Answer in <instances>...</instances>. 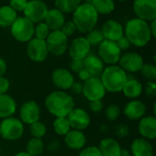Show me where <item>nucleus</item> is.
Returning <instances> with one entry per match:
<instances>
[{
  "instance_id": "nucleus-23",
  "label": "nucleus",
  "mask_w": 156,
  "mask_h": 156,
  "mask_svg": "<svg viewBox=\"0 0 156 156\" xmlns=\"http://www.w3.org/2000/svg\"><path fill=\"white\" fill-rule=\"evenodd\" d=\"M83 69L89 72L90 77L100 78L104 69V63L98 56L89 54L83 59Z\"/></svg>"
},
{
  "instance_id": "nucleus-34",
  "label": "nucleus",
  "mask_w": 156,
  "mask_h": 156,
  "mask_svg": "<svg viewBox=\"0 0 156 156\" xmlns=\"http://www.w3.org/2000/svg\"><path fill=\"white\" fill-rule=\"evenodd\" d=\"M86 39L90 46H99L105 38L101 29L93 28L92 30L87 33Z\"/></svg>"
},
{
  "instance_id": "nucleus-38",
  "label": "nucleus",
  "mask_w": 156,
  "mask_h": 156,
  "mask_svg": "<svg viewBox=\"0 0 156 156\" xmlns=\"http://www.w3.org/2000/svg\"><path fill=\"white\" fill-rule=\"evenodd\" d=\"M79 156H102L99 148L97 146L91 145L88 147H84L80 150Z\"/></svg>"
},
{
  "instance_id": "nucleus-53",
  "label": "nucleus",
  "mask_w": 156,
  "mask_h": 156,
  "mask_svg": "<svg viewBox=\"0 0 156 156\" xmlns=\"http://www.w3.org/2000/svg\"><path fill=\"white\" fill-rule=\"evenodd\" d=\"M14 156H30L27 153H26V152H19V153H17V154H16Z\"/></svg>"
},
{
  "instance_id": "nucleus-12",
  "label": "nucleus",
  "mask_w": 156,
  "mask_h": 156,
  "mask_svg": "<svg viewBox=\"0 0 156 156\" xmlns=\"http://www.w3.org/2000/svg\"><path fill=\"white\" fill-rule=\"evenodd\" d=\"M133 11L138 18L151 22L156 19V0H134Z\"/></svg>"
},
{
  "instance_id": "nucleus-52",
  "label": "nucleus",
  "mask_w": 156,
  "mask_h": 156,
  "mask_svg": "<svg viewBox=\"0 0 156 156\" xmlns=\"http://www.w3.org/2000/svg\"><path fill=\"white\" fill-rule=\"evenodd\" d=\"M119 156H131V152H130V151H128L127 149H123V148H122L121 153H120V155Z\"/></svg>"
},
{
  "instance_id": "nucleus-10",
  "label": "nucleus",
  "mask_w": 156,
  "mask_h": 156,
  "mask_svg": "<svg viewBox=\"0 0 156 156\" xmlns=\"http://www.w3.org/2000/svg\"><path fill=\"white\" fill-rule=\"evenodd\" d=\"M48 11L47 4L42 0H29L24 9V16L32 23H39L44 21Z\"/></svg>"
},
{
  "instance_id": "nucleus-30",
  "label": "nucleus",
  "mask_w": 156,
  "mask_h": 156,
  "mask_svg": "<svg viewBox=\"0 0 156 156\" xmlns=\"http://www.w3.org/2000/svg\"><path fill=\"white\" fill-rule=\"evenodd\" d=\"M45 145L41 139L31 138L27 144L26 153H27L30 156H39L40 154H42Z\"/></svg>"
},
{
  "instance_id": "nucleus-43",
  "label": "nucleus",
  "mask_w": 156,
  "mask_h": 156,
  "mask_svg": "<svg viewBox=\"0 0 156 156\" xmlns=\"http://www.w3.org/2000/svg\"><path fill=\"white\" fill-rule=\"evenodd\" d=\"M90 109L94 113H99L103 109V103L102 101H90Z\"/></svg>"
},
{
  "instance_id": "nucleus-44",
  "label": "nucleus",
  "mask_w": 156,
  "mask_h": 156,
  "mask_svg": "<svg viewBox=\"0 0 156 156\" xmlns=\"http://www.w3.org/2000/svg\"><path fill=\"white\" fill-rule=\"evenodd\" d=\"M116 43H117L119 48H120L122 51V50H127V49H129L130 47H131V43L129 42V40L127 39V37H126L125 36H122L120 39H118V40L116 41Z\"/></svg>"
},
{
  "instance_id": "nucleus-8",
  "label": "nucleus",
  "mask_w": 156,
  "mask_h": 156,
  "mask_svg": "<svg viewBox=\"0 0 156 156\" xmlns=\"http://www.w3.org/2000/svg\"><path fill=\"white\" fill-rule=\"evenodd\" d=\"M99 58L108 65H116L122 56V50L115 41L104 39L99 46Z\"/></svg>"
},
{
  "instance_id": "nucleus-50",
  "label": "nucleus",
  "mask_w": 156,
  "mask_h": 156,
  "mask_svg": "<svg viewBox=\"0 0 156 156\" xmlns=\"http://www.w3.org/2000/svg\"><path fill=\"white\" fill-rule=\"evenodd\" d=\"M58 147H59V143L58 141H52L48 145V150L54 152V151H57Z\"/></svg>"
},
{
  "instance_id": "nucleus-46",
  "label": "nucleus",
  "mask_w": 156,
  "mask_h": 156,
  "mask_svg": "<svg viewBox=\"0 0 156 156\" xmlns=\"http://www.w3.org/2000/svg\"><path fill=\"white\" fill-rule=\"evenodd\" d=\"M145 93L149 97H154L156 95V84L154 81H148L144 90Z\"/></svg>"
},
{
  "instance_id": "nucleus-9",
  "label": "nucleus",
  "mask_w": 156,
  "mask_h": 156,
  "mask_svg": "<svg viewBox=\"0 0 156 156\" xmlns=\"http://www.w3.org/2000/svg\"><path fill=\"white\" fill-rule=\"evenodd\" d=\"M106 92L100 78L90 77L82 83V94L89 101H102Z\"/></svg>"
},
{
  "instance_id": "nucleus-18",
  "label": "nucleus",
  "mask_w": 156,
  "mask_h": 156,
  "mask_svg": "<svg viewBox=\"0 0 156 156\" xmlns=\"http://www.w3.org/2000/svg\"><path fill=\"white\" fill-rule=\"evenodd\" d=\"M101 30L103 34L104 38L107 40H112L116 42L122 36H124V28L122 25L114 19L107 20L102 25Z\"/></svg>"
},
{
  "instance_id": "nucleus-17",
  "label": "nucleus",
  "mask_w": 156,
  "mask_h": 156,
  "mask_svg": "<svg viewBox=\"0 0 156 156\" xmlns=\"http://www.w3.org/2000/svg\"><path fill=\"white\" fill-rule=\"evenodd\" d=\"M90 45L87 41L86 37H78L72 40L69 46V54L71 59L83 60L90 52Z\"/></svg>"
},
{
  "instance_id": "nucleus-51",
  "label": "nucleus",
  "mask_w": 156,
  "mask_h": 156,
  "mask_svg": "<svg viewBox=\"0 0 156 156\" xmlns=\"http://www.w3.org/2000/svg\"><path fill=\"white\" fill-rule=\"evenodd\" d=\"M149 27L152 37H156V19L151 21V24H149Z\"/></svg>"
},
{
  "instance_id": "nucleus-55",
  "label": "nucleus",
  "mask_w": 156,
  "mask_h": 156,
  "mask_svg": "<svg viewBox=\"0 0 156 156\" xmlns=\"http://www.w3.org/2000/svg\"><path fill=\"white\" fill-rule=\"evenodd\" d=\"M93 0H86V3H90V4H91V2H92Z\"/></svg>"
},
{
  "instance_id": "nucleus-40",
  "label": "nucleus",
  "mask_w": 156,
  "mask_h": 156,
  "mask_svg": "<svg viewBox=\"0 0 156 156\" xmlns=\"http://www.w3.org/2000/svg\"><path fill=\"white\" fill-rule=\"evenodd\" d=\"M27 4V0H9V5L16 12H23Z\"/></svg>"
},
{
  "instance_id": "nucleus-35",
  "label": "nucleus",
  "mask_w": 156,
  "mask_h": 156,
  "mask_svg": "<svg viewBox=\"0 0 156 156\" xmlns=\"http://www.w3.org/2000/svg\"><path fill=\"white\" fill-rule=\"evenodd\" d=\"M141 74L148 81H154L156 79V67L152 63H144L140 70Z\"/></svg>"
},
{
  "instance_id": "nucleus-6",
  "label": "nucleus",
  "mask_w": 156,
  "mask_h": 156,
  "mask_svg": "<svg viewBox=\"0 0 156 156\" xmlns=\"http://www.w3.org/2000/svg\"><path fill=\"white\" fill-rule=\"evenodd\" d=\"M34 23L25 16H17L10 27L13 37L19 42H28L34 37Z\"/></svg>"
},
{
  "instance_id": "nucleus-29",
  "label": "nucleus",
  "mask_w": 156,
  "mask_h": 156,
  "mask_svg": "<svg viewBox=\"0 0 156 156\" xmlns=\"http://www.w3.org/2000/svg\"><path fill=\"white\" fill-rule=\"evenodd\" d=\"M91 5L97 13L101 15H108L115 8V3L113 0H93Z\"/></svg>"
},
{
  "instance_id": "nucleus-33",
  "label": "nucleus",
  "mask_w": 156,
  "mask_h": 156,
  "mask_svg": "<svg viewBox=\"0 0 156 156\" xmlns=\"http://www.w3.org/2000/svg\"><path fill=\"white\" fill-rule=\"evenodd\" d=\"M29 133L32 138L41 139L47 133V127L42 122L37 121L29 125Z\"/></svg>"
},
{
  "instance_id": "nucleus-24",
  "label": "nucleus",
  "mask_w": 156,
  "mask_h": 156,
  "mask_svg": "<svg viewBox=\"0 0 156 156\" xmlns=\"http://www.w3.org/2000/svg\"><path fill=\"white\" fill-rule=\"evenodd\" d=\"M65 21L64 14L57 8L48 9L44 19V22L48 27L50 31L60 30Z\"/></svg>"
},
{
  "instance_id": "nucleus-47",
  "label": "nucleus",
  "mask_w": 156,
  "mask_h": 156,
  "mask_svg": "<svg viewBox=\"0 0 156 156\" xmlns=\"http://www.w3.org/2000/svg\"><path fill=\"white\" fill-rule=\"evenodd\" d=\"M69 90H71L72 93H74L76 95L80 94V93H82V83L80 81H74Z\"/></svg>"
},
{
  "instance_id": "nucleus-1",
  "label": "nucleus",
  "mask_w": 156,
  "mask_h": 156,
  "mask_svg": "<svg viewBox=\"0 0 156 156\" xmlns=\"http://www.w3.org/2000/svg\"><path fill=\"white\" fill-rule=\"evenodd\" d=\"M45 106L48 112L57 117H67L75 107V101L71 95L65 90H54L45 99Z\"/></svg>"
},
{
  "instance_id": "nucleus-19",
  "label": "nucleus",
  "mask_w": 156,
  "mask_h": 156,
  "mask_svg": "<svg viewBox=\"0 0 156 156\" xmlns=\"http://www.w3.org/2000/svg\"><path fill=\"white\" fill-rule=\"evenodd\" d=\"M138 132L142 138L149 141L156 138V118L155 116H144L139 120Z\"/></svg>"
},
{
  "instance_id": "nucleus-32",
  "label": "nucleus",
  "mask_w": 156,
  "mask_h": 156,
  "mask_svg": "<svg viewBox=\"0 0 156 156\" xmlns=\"http://www.w3.org/2000/svg\"><path fill=\"white\" fill-rule=\"evenodd\" d=\"M81 0H55L56 8L65 13H72L80 5Z\"/></svg>"
},
{
  "instance_id": "nucleus-48",
  "label": "nucleus",
  "mask_w": 156,
  "mask_h": 156,
  "mask_svg": "<svg viewBox=\"0 0 156 156\" xmlns=\"http://www.w3.org/2000/svg\"><path fill=\"white\" fill-rule=\"evenodd\" d=\"M78 75H79V78H80V80H81V81H86L87 80H89L90 78V75L89 74V72L86 70V69H81L79 73H78Z\"/></svg>"
},
{
  "instance_id": "nucleus-22",
  "label": "nucleus",
  "mask_w": 156,
  "mask_h": 156,
  "mask_svg": "<svg viewBox=\"0 0 156 156\" xmlns=\"http://www.w3.org/2000/svg\"><path fill=\"white\" fill-rule=\"evenodd\" d=\"M130 152L133 156H153L154 147L149 140L141 137L133 141Z\"/></svg>"
},
{
  "instance_id": "nucleus-27",
  "label": "nucleus",
  "mask_w": 156,
  "mask_h": 156,
  "mask_svg": "<svg viewBox=\"0 0 156 156\" xmlns=\"http://www.w3.org/2000/svg\"><path fill=\"white\" fill-rule=\"evenodd\" d=\"M122 91L125 97L131 100H135L142 95L144 91V87L138 80L128 78Z\"/></svg>"
},
{
  "instance_id": "nucleus-31",
  "label": "nucleus",
  "mask_w": 156,
  "mask_h": 156,
  "mask_svg": "<svg viewBox=\"0 0 156 156\" xmlns=\"http://www.w3.org/2000/svg\"><path fill=\"white\" fill-rule=\"evenodd\" d=\"M53 129L56 134L65 136L71 130V127L67 117H57L53 122Z\"/></svg>"
},
{
  "instance_id": "nucleus-21",
  "label": "nucleus",
  "mask_w": 156,
  "mask_h": 156,
  "mask_svg": "<svg viewBox=\"0 0 156 156\" xmlns=\"http://www.w3.org/2000/svg\"><path fill=\"white\" fill-rule=\"evenodd\" d=\"M64 143L66 146L71 150H81L85 147L87 139L82 131L71 129L64 136Z\"/></svg>"
},
{
  "instance_id": "nucleus-14",
  "label": "nucleus",
  "mask_w": 156,
  "mask_h": 156,
  "mask_svg": "<svg viewBox=\"0 0 156 156\" xmlns=\"http://www.w3.org/2000/svg\"><path fill=\"white\" fill-rule=\"evenodd\" d=\"M40 119L39 105L34 101L24 102L19 109V120L24 123L30 125Z\"/></svg>"
},
{
  "instance_id": "nucleus-54",
  "label": "nucleus",
  "mask_w": 156,
  "mask_h": 156,
  "mask_svg": "<svg viewBox=\"0 0 156 156\" xmlns=\"http://www.w3.org/2000/svg\"><path fill=\"white\" fill-rule=\"evenodd\" d=\"M113 1H117V2H125L127 0H113Z\"/></svg>"
},
{
  "instance_id": "nucleus-5",
  "label": "nucleus",
  "mask_w": 156,
  "mask_h": 156,
  "mask_svg": "<svg viewBox=\"0 0 156 156\" xmlns=\"http://www.w3.org/2000/svg\"><path fill=\"white\" fill-rule=\"evenodd\" d=\"M24 123L17 118L9 117L0 122V136L6 141H16L24 134Z\"/></svg>"
},
{
  "instance_id": "nucleus-41",
  "label": "nucleus",
  "mask_w": 156,
  "mask_h": 156,
  "mask_svg": "<svg viewBox=\"0 0 156 156\" xmlns=\"http://www.w3.org/2000/svg\"><path fill=\"white\" fill-rule=\"evenodd\" d=\"M115 133H116V134H117L119 137L123 138V137L128 136V134H129V133H130V129H129V127H128L126 124L121 123V124H119V125L116 127Z\"/></svg>"
},
{
  "instance_id": "nucleus-15",
  "label": "nucleus",
  "mask_w": 156,
  "mask_h": 156,
  "mask_svg": "<svg viewBox=\"0 0 156 156\" xmlns=\"http://www.w3.org/2000/svg\"><path fill=\"white\" fill-rule=\"evenodd\" d=\"M71 129L78 131H84L90 124V114L81 108L74 107L67 116Z\"/></svg>"
},
{
  "instance_id": "nucleus-39",
  "label": "nucleus",
  "mask_w": 156,
  "mask_h": 156,
  "mask_svg": "<svg viewBox=\"0 0 156 156\" xmlns=\"http://www.w3.org/2000/svg\"><path fill=\"white\" fill-rule=\"evenodd\" d=\"M60 30L62 31V33H63L65 36H67V37H69L72 36V35L76 32L77 28H76L75 24H74V23L72 22V20H71V21H65V23L63 24V26H62V27L60 28Z\"/></svg>"
},
{
  "instance_id": "nucleus-56",
  "label": "nucleus",
  "mask_w": 156,
  "mask_h": 156,
  "mask_svg": "<svg viewBox=\"0 0 156 156\" xmlns=\"http://www.w3.org/2000/svg\"><path fill=\"white\" fill-rule=\"evenodd\" d=\"M0 154H1V150H0Z\"/></svg>"
},
{
  "instance_id": "nucleus-13",
  "label": "nucleus",
  "mask_w": 156,
  "mask_h": 156,
  "mask_svg": "<svg viewBox=\"0 0 156 156\" xmlns=\"http://www.w3.org/2000/svg\"><path fill=\"white\" fill-rule=\"evenodd\" d=\"M120 67L127 73H135L141 70L143 65L144 64L143 57L137 52H126L122 55L118 62Z\"/></svg>"
},
{
  "instance_id": "nucleus-4",
  "label": "nucleus",
  "mask_w": 156,
  "mask_h": 156,
  "mask_svg": "<svg viewBox=\"0 0 156 156\" xmlns=\"http://www.w3.org/2000/svg\"><path fill=\"white\" fill-rule=\"evenodd\" d=\"M105 90L112 93H118L122 90L128 80L127 73L118 65H109L100 76Z\"/></svg>"
},
{
  "instance_id": "nucleus-42",
  "label": "nucleus",
  "mask_w": 156,
  "mask_h": 156,
  "mask_svg": "<svg viewBox=\"0 0 156 156\" xmlns=\"http://www.w3.org/2000/svg\"><path fill=\"white\" fill-rule=\"evenodd\" d=\"M9 88H10V82L8 79L4 76L0 77V95L6 94Z\"/></svg>"
},
{
  "instance_id": "nucleus-7",
  "label": "nucleus",
  "mask_w": 156,
  "mask_h": 156,
  "mask_svg": "<svg viewBox=\"0 0 156 156\" xmlns=\"http://www.w3.org/2000/svg\"><path fill=\"white\" fill-rule=\"evenodd\" d=\"M46 43L48 53L56 57H59L65 54L69 48L68 37L65 36L61 30L50 31L46 39Z\"/></svg>"
},
{
  "instance_id": "nucleus-49",
  "label": "nucleus",
  "mask_w": 156,
  "mask_h": 156,
  "mask_svg": "<svg viewBox=\"0 0 156 156\" xmlns=\"http://www.w3.org/2000/svg\"><path fill=\"white\" fill-rule=\"evenodd\" d=\"M6 69H7V66H6V63H5V59L0 58V77L4 76V74L6 71Z\"/></svg>"
},
{
  "instance_id": "nucleus-2",
  "label": "nucleus",
  "mask_w": 156,
  "mask_h": 156,
  "mask_svg": "<svg viewBox=\"0 0 156 156\" xmlns=\"http://www.w3.org/2000/svg\"><path fill=\"white\" fill-rule=\"evenodd\" d=\"M124 35L131 45L137 48L146 46L152 39L149 23L138 17L127 21L124 27Z\"/></svg>"
},
{
  "instance_id": "nucleus-11",
  "label": "nucleus",
  "mask_w": 156,
  "mask_h": 156,
  "mask_svg": "<svg viewBox=\"0 0 156 156\" xmlns=\"http://www.w3.org/2000/svg\"><path fill=\"white\" fill-rule=\"evenodd\" d=\"M27 52L28 58L35 62H43L48 56V50L46 40L37 37L31 38L27 42Z\"/></svg>"
},
{
  "instance_id": "nucleus-37",
  "label": "nucleus",
  "mask_w": 156,
  "mask_h": 156,
  "mask_svg": "<svg viewBox=\"0 0 156 156\" xmlns=\"http://www.w3.org/2000/svg\"><path fill=\"white\" fill-rule=\"evenodd\" d=\"M121 115V109L117 104H110L105 111V116L108 121L114 122L116 121Z\"/></svg>"
},
{
  "instance_id": "nucleus-45",
  "label": "nucleus",
  "mask_w": 156,
  "mask_h": 156,
  "mask_svg": "<svg viewBox=\"0 0 156 156\" xmlns=\"http://www.w3.org/2000/svg\"><path fill=\"white\" fill-rule=\"evenodd\" d=\"M70 69L73 72L79 73L81 69H83V60L72 59L70 63Z\"/></svg>"
},
{
  "instance_id": "nucleus-16",
  "label": "nucleus",
  "mask_w": 156,
  "mask_h": 156,
  "mask_svg": "<svg viewBox=\"0 0 156 156\" xmlns=\"http://www.w3.org/2000/svg\"><path fill=\"white\" fill-rule=\"evenodd\" d=\"M52 83L59 90H68L75 81L72 73L65 68L56 69L51 75Z\"/></svg>"
},
{
  "instance_id": "nucleus-20",
  "label": "nucleus",
  "mask_w": 156,
  "mask_h": 156,
  "mask_svg": "<svg viewBox=\"0 0 156 156\" xmlns=\"http://www.w3.org/2000/svg\"><path fill=\"white\" fill-rule=\"evenodd\" d=\"M146 112V106L145 104L138 100H131L123 108V114L132 121H137L143 118Z\"/></svg>"
},
{
  "instance_id": "nucleus-28",
  "label": "nucleus",
  "mask_w": 156,
  "mask_h": 156,
  "mask_svg": "<svg viewBox=\"0 0 156 156\" xmlns=\"http://www.w3.org/2000/svg\"><path fill=\"white\" fill-rule=\"evenodd\" d=\"M16 17V12L9 5L0 6V27H10Z\"/></svg>"
},
{
  "instance_id": "nucleus-36",
  "label": "nucleus",
  "mask_w": 156,
  "mask_h": 156,
  "mask_svg": "<svg viewBox=\"0 0 156 156\" xmlns=\"http://www.w3.org/2000/svg\"><path fill=\"white\" fill-rule=\"evenodd\" d=\"M49 33H50V30L44 21L37 23V25L34 28V36L35 37L38 39L46 40Z\"/></svg>"
},
{
  "instance_id": "nucleus-26",
  "label": "nucleus",
  "mask_w": 156,
  "mask_h": 156,
  "mask_svg": "<svg viewBox=\"0 0 156 156\" xmlns=\"http://www.w3.org/2000/svg\"><path fill=\"white\" fill-rule=\"evenodd\" d=\"M98 148L102 156H119L122 150L120 144L111 137L102 139L100 142Z\"/></svg>"
},
{
  "instance_id": "nucleus-3",
  "label": "nucleus",
  "mask_w": 156,
  "mask_h": 156,
  "mask_svg": "<svg viewBox=\"0 0 156 156\" xmlns=\"http://www.w3.org/2000/svg\"><path fill=\"white\" fill-rule=\"evenodd\" d=\"M98 19L99 14L90 3L80 4L72 12V22L81 33H88L95 28Z\"/></svg>"
},
{
  "instance_id": "nucleus-25",
  "label": "nucleus",
  "mask_w": 156,
  "mask_h": 156,
  "mask_svg": "<svg viewBox=\"0 0 156 156\" xmlns=\"http://www.w3.org/2000/svg\"><path fill=\"white\" fill-rule=\"evenodd\" d=\"M16 112V102L8 94L0 95V119L12 117Z\"/></svg>"
}]
</instances>
